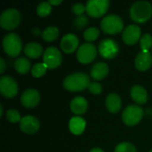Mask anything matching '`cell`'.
<instances>
[{
    "instance_id": "cell-6",
    "label": "cell",
    "mask_w": 152,
    "mask_h": 152,
    "mask_svg": "<svg viewBox=\"0 0 152 152\" xmlns=\"http://www.w3.org/2000/svg\"><path fill=\"white\" fill-rule=\"evenodd\" d=\"M143 117V110L138 105L127 106L122 113V120L128 126L137 125Z\"/></svg>"
},
{
    "instance_id": "cell-11",
    "label": "cell",
    "mask_w": 152,
    "mask_h": 152,
    "mask_svg": "<svg viewBox=\"0 0 152 152\" xmlns=\"http://www.w3.org/2000/svg\"><path fill=\"white\" fill-rule=\"evenodd\" d=\"M62 56L61 52L53 46L46 48L43 54V61L50 69H55L61 64Z\"/></svg>"
},
{
    "instance_id": "cell-26",
    "label": "cell",
    "mask_w": 152,
    "mask_h": 152,
    "mask_svg": "<svg viewBox=\"0 0 152 152\" xmlns=\"http://www.w3.org/2000/svg\"><path fill=\"white\" fill-rule=\"evenodd\" d=\"M52 12V5L48 2H42L37 7V13L40 17H46Z\"/></svg>"
},
{
    "instance_id": "cell-17",
    "label": "cell",
    "mask_w": 152,
    "mask_h": 152,
    "mask_svg": "<svg viewBox=\"0 0 152 152\" xmlns=\"http://www.w3.org/2000/svg\"><path fill=\"white\" fill-rule=\"evenodd\" d=\"M110 71V68L107 63L100 61L95 63L91 69V77L94 80H102L105 78Z\"/></svg>"
},
{
    "instance_id": "cell-4",
    "label": "cell",
    "mask_w": 152,
    "mask_h": 152,
    "mask_svg": "<svg viewBox=\"0 0 152 152\" xmlns=\"http://www.w3.org/2000/svg\"><path fill=\"white\" fill-rule=\"evenodd\" d=\"M102 30L109 35L118 34L124 29V21L117 14H110L105 16L101 21Z\"/></svg>"
},
{
    "instance_id": "cell-32",
    "label": "cell",
    "mask_w": 152,
    "mask_h": 152,
    "mask_svg": "<svg viewBox=\"0 0 152 152\" xmlns=\"http://www.w3.org/2000/svg\"><path fill=\"white\" fill-rule=\"evenodd\" d=\"M71 10L74 14H76L77 16H81L86 11V7L81 3H76L72 5Z\"/></svg>"
},
{
    "instance_id": "cell-14",
    "label": "cell",
    "mask_w": 152,
    "mask_h": 152,
    "mask_svg": "<svg viewBox=\"0 0 152 152\" xmlns=\"http://www.w3.org/2000/svg\"><path fill=\"white\" fill-rule=\"evenodd\" d=\"M79 45V39L77 35L73 33L66 34L62 37L61 40V48L66 53H71L77 51Z\"/></svg>"
},
{
    "instance_id": "cell-29",
    "label": "cell",
    "mask_w": 152,
    "mask_h": 152,
    "mask_svg": "<svg viewBox=\"0 0 152 152\" xmlns=\"http://www.w3.org/2000/svg\"><path fill=\"white\" fill-rule=\"evenodd\" d=\"M114 152H137V150L135 146L131 142H124L116 146Z\"/></svg>"
},
{
    "instance_id": "cell-12",
    "label": "cell",
    "mask_w": 152,
    "mask_h": 152,
    "mask_svg": "<svg viewBox=\"0 0 152 152\" xmlns=\"http://www.w3.org/2000/svg\"><path fill=\"white\" fill-rule=\"evenodd\" d=\"M141 36L142 31L140 27L135 24H130L124 29L122 38L125 44L128 45H135L141 39Z\"/></svg>"
},
{
    "instance_id": "cell-5",
    "label": "cell",
    "mask_w": 152,
    "mask_h": 152,
    "mask_svg": "<svg viewBox=\"0 0 152 152\" xmlns=\"http://www.w3.org/2000/svg\"><path fill=\"white\" fill-rule=\"evenodd\" d=\"M21 20L20 12L14 8L4 10L0 16V25L5 30H12L16 28Z\"/></svg>"
},
{
    "instance_id": "cell-13",
    "label": "cell",
    "mask_w": 152,
    "mask_h": 152,
    "mask_svg": "<svg viewBox=\"0 0 152 152\" xmlns=\"http://www.w3.org/2000/svg\"><path fill=\"white\" fill-rule=\"evenodd\" d=\"M40 123L38 119L33 116H25L20 122V130L27 134H33L39 130Z\"/></svg>"
},
{
    "instance_id": "cell-22",
    "label": "cell",
    "mask_w": 152,
    "mask_h": 152,
    "mask_svg": "<svg viewBox=\"0 0 152 152\" xmlns=\"http://www.w3.org/2000/svg\"><path fill=\"white\" fill-rule=\"evenodd\" d=\"M24 53L27 57L31 59H37L43 53V47L40 44L36 42H30L24 47Z\"/></svg>"
},
{
    "instance_id": "cell-23",
    "label": "cell",
    "mask_w": 152,
    "mask_h": 152,
    "mask_svg": "<svg viewBox=\"0 0 152 152\" xmlns=\"http://www.w3.org/2000/svg\"><path fill=\"white\" fill-rule=\"evenodd\" d=\"M31 63L26 57H19L14 62L15 70L20 74H27L30 69Z\"/></svg>"
},
{
    "instance_id": "cell-37",
    "label": "cell",
    "mask_w": 152,
    "mask_h": 152,
    "mask_svg": "<svg viewBox=\"0 0 152 152\" xmlns=\"http://www.w3.org/2000/svg\"><path fill=\"white\" fill-rule=\"evenodd\" d=\"M32 32H33L34 34H36V35H38V34L40 33V30H39L38 28H33Z\"/></svg>"
},
{
    "instance_id": "cell-36",
    "label": "cell",
    "mask_w": 152,
    "mask_h": 152,
    "mask_svg": "<svg viewBox=\"0 0 152 152\" xmlns=\"http://www.w3.org/2000/svg\"><path fill=\"white\" fill-rule=\"evenodd\" d=\"M89 152H104L102 149H100V148H94V149H92L91 151Z\"/></svg>"
},
{
    "instance_id": "cell-20",
    "label": "cell",
    "mask_w": 152,
    "mask_h": 152,
    "mask_svg": "<svg viewBox=\"0 0 152 152\" xmlns=\"http://www.w3.org/2000/svg\"><path fill=\"white\" fill-rule=\"evenodd\" d=\"M86 120L79 116L71 118L69 122V131L75 135H80L81 134H83V132L86 129Z\"/></svg>"
},
{
    "instance_id": "cell-1",
    "label": "cell",
    "mask_w": 152,
    "mask_h": 152,
    "mask_svg": "<svg viewBox=\"0 0 152 152\" xmlns=\"http://www.w3.org/2000/svg\"><path fill=\"white\" fill-rule=\"evenodd\" d=\"M90 77L83 72H77L69 75L63 80V87L70 92H80L89 87Z\"/></svg>"
},
{
    "instance_id": "cell-31",
    "label": "cell",
    "mask_w": 152,
    "mask_h": 152,
    "mask_svg": "<svg viewBox=\"0 0 152 152\" xmlns=\"http://www.w3.org/2000/svg\"><path fill=\"white\" fill-rule=\"evenodd\" d=\"M89 23V20L86 16L85 15H81V16H78L75 21H74V24L77 28H78L79 29L81 28H84L87 24Z\"/></svg>"
},
{
    "instance_id": "cell-33",
    "label": "cell",
    "mask_w": 152,
    "mask_h": 152,
    "mask_svg": "<svg viewBox=\"0 0 152 152\" xmlns=\"http://www.w3.org/2000/svg\"><path fill=\"white\" fill-rule=\"evenodd\" d=\"M89 91L93 94H100L102 92V86L100 83L93 82L89 85Z\"/></svg>"
},
{
    "instance_id": "cell-7",
    "label": "cell",
    "mask_w": 152,
    "mask_h": 152,
    "mask_svg": "<svg viewBox=\"0 0 152 152\" xmlns=\"http://www.w3.org/2000/svg\"><path fill=\"white\" fill-rule=\"evenodd\" d=\"M97 56V49L91 43L81 45L77 51V59L82 64L91 63Z\"/></svg>"
},
{
    "instance_id": "cell-2",
    "label": "cell",
    "mask_w": 152,
    "mask_h": 152,
    "mask_svg": "<svg viewBox=\"0 0 152 152\" xmlns=\"http://www.w3.org/2000/svg\"><path fill=\"white\" fill-rule=\"evenodd\" d=\"M152 16V5L148 1H137L130 8V17L137 23H144Z\"/></svg>"
},
{
    "instance_id": "cell-9",
    "label": "cell",
    "mask_w": 152,
    "mask_h": 152,
    "mask_svg": "<svg viewBox=\"0 0 152 152\" xmlns=\"http://www.w3.org/2000/svg\"><path fill=\"white\" fill-rule=\"evenodd\" d=\"M86 12L88 15L100 18L103 16L110 7L109 0H89L86 3Z\"/></svg>"
},
{
    "instance_id": "cell-18",
    "label": "cell",
    "mask_w": 152,
    "mask_h": 152,
    "mask_svg": "<svg viewBox=\"0 0 152 152\" xmlns=\"http://www.w3.org/2000/svg\"><path fill=\"white\" fill-rule=\"evenodd\" d=\"M131 98L138 104H144L148 101V93L144 87L140 85H135L130 91Z\"/></svg>"
},
{
    "instance_id": "cell-8",
    "label": "cell",
    "mask_w": 152,
    "mask_h": 152,
    "mask_svg": "<svg viewBox=\"0 0 152 152\" xmlns=\"http://www.w3.org/2000/svg\"><path fill=\"white\" fill-rule=\"evenodd\" d=\"M98 51L102 57L107 60H111L118 55L119 52V46L115 40L111 38H105L99 44Z\"/></svg>"
},
{
    "instance_id": "cell-21",
    "label": "cell",
    "mask_w": 152,
    "mask_h": 152,
    "mask_svg": "<svg viewBox=\"0 0 152 152\" xmlns=\"http://www.w3.org/2000/svg\"><path fill=\"white\" fill-rule=\"evenodd\" d=\"M88 103L87 101L82 96L75 97L70 102V110L76 115H82L85 114L87 110Z\"/></svg>"
},
{
    "instance_id": "cell-34",
    "label": "cell",
    "mask_w": 152,
    "mask_h": 152,
    "mask_svg": "<svg viewBox=\"0 0 152 152\" xmlns=\"http://www.w3.org/2000/svg\"><path fill=\"white\" fill-rule=\"evenodd\" d=\"M5 67H6V65H5L4 60L3 58H1V59H0V73H1V74H3V73L4 72Z\"/></svg>"
},
{
    "instance_id": "cell-24",
    "label": "cell",
    "mask_w": 152,
    "mask_h": 152,
    "mask_svg": "<svg viewBox=\"0 0 152 152\" xmlns=\"http://www.w3.org/2000/svg\"><path fill=\"white\" fill-rule=\"evenodd\" d=\"M60 31L59 28L55 26H49L47 27L41 34L42 38L46 42H53L56 40L59 37Z\"/></svg>"
},
{
    "instance_id": "cell-30",
    "label": "cell",
    "mask_w": 152,
    "mask_h": 152,
    "mask_svg": "<svg viewBox=\"0 0 152 152\" xmlns=\"http://www.w3.org/2000/svg\"><path fill=\"white\" fill-rule=\"evenodd\" d=\"M21 117H20V114L18 110H7L6 112V119L11 122V123H18V122H20L21 120Z\"/></svg>"
},
{
    "instance_id": "cell-38",
    "label": "cell",
    "mask_w": 152,
    "mask_h": 152,
    "mask_svg": "<svg viewBox=\"0 0 152 152\" xmlns=\"http://www.w3.org/2000/svg\"><path fill=\"white\" fill-rule=\"evenodd\" d=\"M0 110H1V112H0V117H2V116H3V114H4V109H3V106H2V105L0 106Z\"/></svg>"
},
{
    "instance_id": "cell-35",
    "label": "cell",
    "mask_w": 152,
    "mask_h": 152,
    "mask_svg": "<svg viewBox=\"0 0 152 152\" xmlns=\"http://www.w3.org/2000/svg\"><path fill=\"white\" fill-rule=\"evenodd\" d=\"M48 3H49L51 5H58V4H61L62 1H61V0H49Z\"/></svg>"
},
{
    "instance_id": "cell-27",
    "label": "cell",
    "mask_w": 152,
    "mask_h": 152,
    "mask_svg": "<svg viewBox=\"0 0 152 152\" xmlns=\"http://www.w3.org/2000/svg\"><path fill=\"white\" fill-rule=\"evenodd\" d=\"M99 35L100 29L96 27H92L86 29V31L84 32V38L88 42H93L98 38Z\"/></svg>"
},
{
    "instance_id": "cell-16",
    "label": "cell",
    "mask_w": 152,
    "mask_h": 152,
    "mask_svg": "<svg viewBox=\"0 0 152 152\" xmlns=\"http://www.w3.org/2000/svg\"><path fill=\"white\" fill-rule=\"evenodd\" d=\"M135 68L139 71H146L152 65V55L150 52H141L134 60Z\"/></svg>"
},
{
    "instance_id": "cell-15",
    "label": "cell",
    "mask_w": 152,
    "mask_h": 152,
    "mask_svg": "<svg viewBox=\"0 0 152 152\" xmlns=\"http://www.w3.org/2000/svg\"><path fill=\"white\" fill-rule=\"evenodd\" d=\"M40 102V94L36 89H27L20 97L21 104L28 109L36 107Z\"/></svg>"
},
{
    "instance_id": "cell-3",
    "label": "cell",
    "mask_w": 152,
    "mask_h": 152,
    "mask_svg": "<svg viewBox=\"0 0 152 152\" xmlns=\"http://www.w3.org/2000/svg\"><path fill=\"white\" fill-rule=\"evenodd\" d=\"M3 49L10 57H17L21 52L22 42L20 36L16 33H9L3 39Z\"/></svg>"
},
{
    "instance_id": "cell-19",
    "label": "cell",
    "mask_w": 152,
    "mask_h": 152,
    "mask_svg": "<svg viewBox=\"0 0 152 152\" xmlns=\"http://www.w3.org/2000/svg\"><path fill=\"white\" fill-rule=\"evenodd\" d=\"M105 105L107 110L111 113H118L122 106V101L118 94L111 93L106 97Z\"/></svg>"
},
{
    "instance_id": "cell-25",
    "label": "cell",
    "mask_w": 152,
    "mask_h": 152,
    "mask_svg": "<svg viewBox=\"0 0 152 152\" xmlns=\"http://www.w3.org/2000/svg\"><path fill=\"white\" fill-rule=\"evenodd\" d=\"M47 69L48 68L46 67V65L44 62H39V63L35 64L32 67V69H31V74H32V76L34 77L39 78V77H43L46 73Z\"/></svg>"
},
{
    "instance_id": "cell-39",
    "label": "cell",
    "mask_w": 152,
    "mask_h": 152,
    "mask_svg": "<svg viewBox=\"0 0 152 152\" xmlns=\"http://www.w3.org/2000/svg\"><path fill=\"white\" fill-rule=\"evenodd\" d=\"M149 152H152V150H151V151H150Z\"/></svg>"
},
{
    "instance_id": "cell-28",
    "label": "cell",
    "mask_w": 152,
    "mask_h": 152,
    "mask_svg": "<svg viewBox=\"0 0 152 152\" xmlns=\"http://www.w3.org/2000/svg\"><path fill=\"white\" fill-rule=\"evenodd\" d=\"M140 46L142 52H149L152 47V36L151 34H144L140 39Z\"/></svg>"
},
{
    "instance_id": "cell-10",
    "label": "cell",
    "mask_w": 152,
    "mask_h": 152,
    "mask_svg": "<svg viewBox=\"0 0 152 152\" xmlns=\"http://www.w3.org/2000/svg\"><path fill=\"white\" fill-rule=\"evenodd\" d=\"M19 86L17 82L10 76H3L0 78V93L4 97L13 98L17 95Z\"/></svg>"
}]
</instances>
